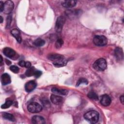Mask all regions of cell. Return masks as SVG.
<instances>
[{"instance_id": "cell-24", "label": "cell", "mask_w": 124, "mask_h": 124, "mask_svg": "<svg viewBox=\"0 0 124 124\" xmlns=\"http://www.w3.org/2000/svg\"><path fill=\"white\" fill-rule=\"evenodd\" d=\"M63 44V41L61 38H59L57 39L55 43V47L56 48H60L61 47Z\"/></svg>"}, {"instance_id": "cell-14", "label": "cell", "mask_w": 124, "mask_h": 124, "mask_svg": "<svg viewBox=\"0 0 124 124\" xmlns=\"http://www.w3.org/2000/svg\"><path fill=\"white\" fill-rule=\"evenodd\" d=\"M11 33L16 38V39L18 43H21L22 39L21 34L19 30L16 29H14L11 31Z\"/></svg>"}, {"instance_id": "cell-15", "label": "cell", "mask_w": 124, "mask_h": 124, "mask_svg": "<svg viewBox=\"0 0 124 124\" xmlns=\"http://www.w3.org/2000/svg\"><path fill=\"white\" fill-rule=\"evenodd\" d=\"M77 1L76 0H65L62 3V5L66 8H70L74 7L75 6L77 3Z\"/></svg>"}, {"instance_id": "cell-22", "label": "cell", "mask_w": 124, "mask_h": 124, "mask_svg": "<svg viewBox=\"0 0 124 124\" xmlns=\"http://www.w3.org/2000/svg\"><path fill=\"white\" fill-rule=\"evenodd\" d=\"M88 97L92 99L93 100H98V95L94 92L91 91L87 95Z\"/></svg>"}, {"instance_id": "cell-23", "label": "cell", "mask_w": 124, "mask_h": 124, "mask_svg": "<svg viewBox=\"0 0 124 124\" xmlns=\"http://www.w3.org/2000/svg\"><path fill=\"white\" fill-rule=\"evenodd\" d=\"M79 12L78 10H68L66 11V14L69 16H75L78 15Z\"/></svg>"}, {"instance_id": "cell-2", "label": "cell", "mask_w": 124, "mask_h": 124, "mask_svg": "<svg viewBox=\"0 0 124 124\" xmlns=\"http://www.w3.org/2000/svg\"><path fill=\"white\" fill-rule=\"evenodd\" d=\"M99 113L95 110H91L87 112L84 115V118L91 124L96 123L99 120Z\"/></svg>"}, {"instance_id": "cell-26", "label": "cell", "mask_w": 124, "mask_h": 124, "mask_svg": "<svg viewBox=\"0 0 124 124\" xmlns=\"http://www.w3.org/2000/svg\"><path fill=\"white\" fill-rule=\"evenodd\" d=\"M10 69L11 70V71H12L13 72L15 73H18L19 71V68L16 66V65H11L10 67Z\"/></svg>"}, {"instance_id": "cell-7", "label": "cell", "mask_w": 124, "mask_h": 124, "mask_svg": "<svg viewBox=\"0 0 124 124\" xmlns=\"http://www.w3.org/2000/svg\"><path fill=\"white\" fill-rule=\"evenodd\" d=\"M14 7V4L11 0H7L4 3V7L3 12L5 14H9L13 10Z\"/></svg>"}, {"instance_id": "cell-20", "label": "cell", "mask_w": 124, "mask_h": 124, "mask_svg": "<svg viewBox=\"0 0 124 124\" xmlns=\"http://www.w3.org/2000/svg\"><path fill=\"white\" fill-rule=\"evenodd\" d=\"M33 43L34 45L37 46H41L45 45V41L41 38H37L34 41Z\"/></svg>"}, {"instance_id": "cell-9", "label": "cell", "mask_w": 124, "mask_h": 124, "mask_svg": "<svg viewBox=\"0 0 124 124\" xmlns=\"http://www.w3.org/2000/svg\"><path fill=\"white\" fill-rule=\"evenodd\" d=\"M3 53L6 57L10 58H14L16 55L15 50L10 47L4 48L3 50Z\"/></svg>"}, {"instance_id": "cell-21", "label": "cell", "mask_w": 124, "mask_h": 124, "mask_svg": "<svg viewBox=\"0 0 124 124\" xmlns=\"http://www.w3.org/2000/svg\"><path fill=\"white\" fill-rule=\"evenodd\" d=\"M13 104V101L11 100H7L6 101L5 103L1 106V108L2 109H6L9 108Z\"/></svg>"}, {"instance_id": "cell-10", "label": "cell", "mask_w": 124, "mask_h": 124, "mask_svg": "<svg viewBox=\"0 0 124 124\" xmlns=\"http://www.w3.org/2000/svg\"><path fill=\"white\" fill-rule=\"evenodd\" d=\"M111 102V98L107 94H104L101 96L100 99L101 104L104 106H109Z\"/></svg>"}, {"instance_id": "cell-4", "label": "cell", "mask_w": 124, "mask_h": 124, "mask_svg": "<svg viewBox=\"0 0 124 124\" xmlns=\"http://www.w3.org/2000/svg\"><path fill=\"white\" fill-rule=\"evenodd\" d=\"M93 43L97 46H103L107 44V38L103 35H96L93 39Z\"/></svg>"}, {"instance_id": "cell-19", "label": "cell", "mask_w": 124, "mask_h": 124, "mask_svg": "<svg viewBox=\"0 0 124 124\" xmlns=\"http://www.w3.org/2000/svg\"><path fill=\"white\" fill-rule=\"evenodd\" d=\"M2 116L4 119L6 120H8L11 121H15V118L14 116L10 113L4 112L2 113Z\"/></svg>"}, {"instance_id": "cell-13", "label": "cell", "mask_w": 124, "mask_h": 124, "mask_svg": "<svg viewBox=\"0 0 124 124\" xmlns=\"http://www.w3.org/2000/svg\"><path fill=\"white\" fill-rule=\"evenodd\" d=\"M1 82L3 85L10 83L11 82L10 76L7 73L3 74L1 76Z\"/></svg>"}, {"instance_id": "cell-27", "label": "cell", "mask_w": 124, "mask_h": 124, "mask_svg": "<svg viewBox=\"0 0 124 124\" xmlns=\"http://www.w3.org/2000/svg\"><path fill=\"white\" fill-rule=\"evenodd\" d=\"M12 21V17L11 16H9L7 17V19H6V27L7 28L9 27L11 22Z\"/></svg>"}, {"instance_id": "cell-25", "label": "cell", "mask_w": 124, "mask_h": 124, "mask_svg": "<svg viewBox=\"0 0 124 124\" xmlns=\"http://www.w3.org/2000/svg\"><path fill=\"white\" fill-rule=\"evenodd\" d=\"M88 84V80L84 78H80L78 79V80L77 82V86H78L79 85H80L81 84Z\"/></svg>"}, {"instance_id": "cell-32", "label": "cell", "mask_w": 124, "mask_h": 124, "mask_svg": "<svg viewBox=\"0 0 124 124\" xmlns=\"http://www.w3.org/2000/svg\"><path fill=\"white\" fill-rule=\"evenodd\" d=\"M120 100L122 104H124V95H122L120 97Z\"/></svg>"}, {"instance_id": "cell-34", "label": "cell", "mask_w": 124, "mask_h": 124, "mask_svg": "<svg viewBox=\"0 0 124 124\" xmlns=\"http://www.w3.org/2000/svg\"><path fill=\"white\" fill-rule=\"evenodd\" d=\"M2 21H3V18L1 16H0V23H1L2 22Z\"/></svg>"}, {"instance_id": "cell-8", "label": "cell", "mask_w": 124, "mask_h": 124, "mask_svg": "<svg viewBox=\"0 0 124 124\" xmlns=\"http://www.w3.org/2000/svg\"><path fill=\"white\" fill-rule=\"evenodd\" d=\"M37 84L34 80H31L27 82L25 85V89L27 92L32 91L36 87Z\"/></svg>"}, {"instance_id": "cell-33", "label": "cell", "mask_w": 124, "mask_h": 124, "mask_svg": "<svg viewBox=\"0 0 124 124\" xmlns=\"http://www.w3.org/2000/svg\"><path fill=\"white\" fill-rule=\"evenodd\" d=\"M5 62H6V64H8V65H10V64L11 63V62H10V61H9V60H7V59H6V60H5Z\"/></svg>"}, {"instance_id": "cell-5", "label": "cell", "mask_w": 124, "mask_h": 124, "mask_svg": "<svg viewBox=\"0 0 124 124\" xmlns=\"http://www.w3.org/2000/svg\"><path fill=\"white\" fill-rule=\"evenodd\" d=\"M27 109L29 112L34 113L40 112L42 109V107L36 102H32L28 105Z\"/></svg>"}, {"instance_id": "cell-31", "label": "cell", "mask_w": 124, "mask_h": 124, "mask_svg": "<svg viewBox=\"0 0 124 124\" xmlns=\"http://www.w3.org/2000/svg\"><path fill=\"white\" fill-rule=\"evenodd\" d=\"M31 64L30 63V62H26V64H25V67L27 68H29L30 67H31Z\"/></svg>"}, {"instance_id": "cell-16", "label": "cell", "mask_w": 124, "mask_h": 124, "mask_svg": "<svg viewBox=\"0 0 124 124\" xmlns=\"http://www.w3.org/2000/svg\"><path fill=\"white\" fill-rule=\"evenodd\" d=\"M52 92L58 95H65L67 94L68 92L67 90L65 89H59L57 88H53L51 89Z\"/></svg>"}, {"instance_id": "cell-11", "label": "cell", "mask_w": 124, "mask_h": 124, "mask_svg": "<svg viewBox=\"0 0 124 124\" xmlns=\"http://www.w3.org/2000/svg\"><path fill=\"white\" fill-rule=\"evenodd\" d=\"M50 99L52 103L56 105L61 104L63 101V98L62 97L56 94H51Z\"/></svg>"}, {"instance_id": "cell-35", "label": "cell", "mask_w": 124, "mask_h": 124, "mask_svg": "<svg viewBox=\"0 0 124 124\" xmlns=\"http://www.w3.org/2000/svg\"><path fill=\"white\" fill-rule=\"evenodd\" d=\"M2 57L1 56H0V62H2Z\"/></svg>"}, {"instance_id": "cell-30", "label": "cell", "mask_w": 124, "mask_h": 124, "mask_svg": "<svg viewBox=\"0 0 124 124\" xmlns=\"http://www.w3.org/2000/svg\"><path fill=\"white\" fill-rule=\"evenodd\" d=\"M3 7H4V3L2 1H0V11L1 12H2L3 10Z\"/></svg>"}, {"instance_id": "cell-28", "label": "cell", "mask_w": 124, "mask_h": 124, "mask_svg": "<svg viewBox=\"0 0 124 124\" xmlns=\"http://www.w3.org/2000/svg\"><path fill=\"white\" fill-rule=\"evenodd\" d=\"M42 74V72L40 71H38V70H36L35 74H34V76L36 78H39Z\"/></svg>"}, {"instance_id": "cell-12", "label": "cell", "mask_w": 124, "mask_h": 124, "mask_svg": "<svg viewBox=\"0 0 124 124\" xmlns=\"http://www.w3.org/2000/svg\"><path fill=\"white\" fill-rule=\"evenodd\" d=\"M32 123L35 124H44L45 123V119L41 116H33L31 118Z\"/></svg>"}, {"instance_id": "cell-3", "label": "cell", "mask_w": 124, "mask_h": 124, "mask_svg": "<svg viewBox=\"0 0 124 124\" xmlns=\"http://www.w3.org/2000/svg\"><path fill=\"white\" fill-rule=\"evenodd\" d=\"M107 62L103 58H100L95 61L93 64V68L98 71H102L107 68Z\"/></svg>"}, {"instance_id": "cell-6", "label": "cell", "mask_w": 124, "mask_h": 124, "mask_svg": "<svg viewBox=\"0 0 124 124\" xmlns=\"http://www.w3.org/2000/svg\"><path fill=\"white\" fill-rule=\"evenodd\" d=\"M65 22V18L64 16H60L57 19L55 24V30L57 32H60L62 31L63 26Z\"/></svg>"}, {"instance_id": "cell-17", "label": "cell", "mask_w": 124, "mask_h": 124, "mask_svg": "<svg viewBox=\"0 0 124 124\" xmlns=\"http://www.w3.org/2000/svg\"><path fill=\"white\" fill-rule=\"evenodd\" d=\"M115 55L117 59L120 60L123 59V50L121 48L117 47L115 50Z\"/></svg>"}, {"instance_id": "cell-1", "label": "cell", "mask_w": 124, "mask_h": 124, "mask_svg": "<svg viewBox=\"0 0 124 124\" xmlns=\"http://www.w3.org/2000/svg\"><path fill=\"white\" fill-rule=\"evenodd\" d=\"M49 60L53 62V64L56 67H62L67 64V61L64 57L59 54H50L47 56Z\"/></svg>"}, {"instance_id": "cell-29", "label": "cell", "mask_w": 124, "mask_h": 124, "mask_svg": "<svg viewBox=\"0 0 124 124\" xmlns=\"http://www.w3.org/2000/svg\"><path fill=\"white\" fill-rule=\"evenodd\" d=\"M18 64L21 66V67H25V64H26V62L24 61H21L18 62Z\"/></svg>"}, {"instance_id": "cell-18", "label": "cell", "mask_w": 124, "mask_h": 124, "mask_svg": "<svg viewBox=\"0 0 124 124\" xmlns=\"http://www.w3.org/2000/svg\"><path fill=\"white\" fill-rule=\"evenodd\" d=\"M36 70L33 67H31L28 68V70L25 72V75L27 77H31L32 76H34V74L36 72Z\"/></svg>"}]
</instances>
